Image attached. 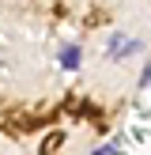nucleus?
I'll list each match as a JSON object with an SVG mask.
<instances>
[{
  "label": "nucleus",
  "instance_id": "1",
  "mask_svg": "<svg viewBox=\"0 0 151 155\" xmlns=\"http://www.w3.org/2000/svg\"><path fill=\"white\" fill-rule=\"evenodd\" d=\"M57 61H60V68H64V72H76V68H79V61H83V49H79V42H68V45H60Z\"/></svg>",
  "mask_w": 151,
  "mask_h": 155
},
{
  "label": "nucleus",
  "instance_id": "2",
  "mask_svg": "<svg viewBox=\"0 0 151 155\" xmlns=\"http://www.w3.org/2000/svg\"><path fill=\"white\" fill-rule=\"evenodd\" d=\"M140 53H143V42H140V38H128V34H125V42H121V49H117V64H121V61L140 57Z\"/></svg>",
  "mask_w": 151,
  "mask_h": 155
},
{
  "label": "nucleus",
  "instance_id": "3",
  "mask_svg": "<svg viewBox=\"0 0 151 155\" xmlns=\"http://www.w3.org/2000/svg\"><path fill=\"white\" fill-rule=\"evenodd\" d=\"M121 42H125V34H121V30H113V34L106 38V61H110V64H117V49H121Z\"/></svg>",
  "mask_w": 151,
  "mask_h": 155
},
{
  "label": "nucleus",
  "instance_id": "4",
  "mask_svg": "<svg viewBox=\"0 0 151 155\" xmlns=\"http://www.w3.org/2000/svg\"><path fill=\"white\" fill-rule=\"evenodd\" d=\"M117 148H121V144H113V140H110V144H98V148H95V151H98V155H113V151H117Z\"/></svg>",
  "mask_w": 151,
  "mask_h": 155
},
{
  "label": "nucleus",
  "instance_id": "5",
  "mask_svg": "<svg viewBox=\"0 0 151 155\" xmlns=\"http://www.w3.org/2000/svg\"><path fill=\"white\" fill-rule=\"evenodd\" d=\"M140 87H151V64H143V72H140Z\"/></svg>",
  "mask_w": 151,
  "mask_h": 155
}]
</instances>
